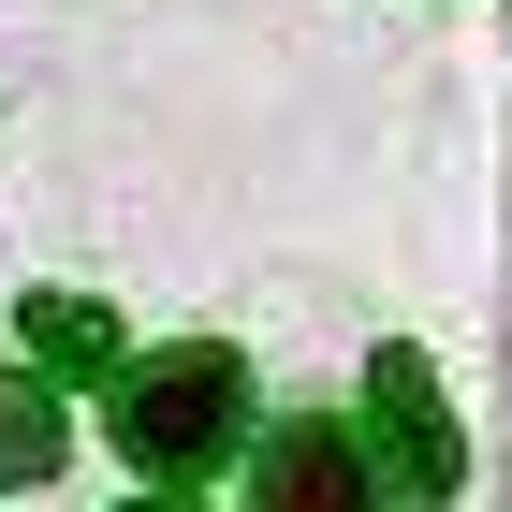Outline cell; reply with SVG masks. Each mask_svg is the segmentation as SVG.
I'll return each instance as SVG.
<instances>
[{
    "mask_svg": "<svg viewBox=\"0 0 512 512\" xmlns=\"http://www.w3.org/2000/svg\"><path fill=\"white\" fill-rule=\"evenodd\" d=\"M15 337H30V366H118V322L88 308V293H30V308H15Z\"/></svg>",
    "mask_w": 512,
    "mask_h": 512,
    "instance_id": "cell-5",
    "label": "cell"
},
{
    "mask_svg": "<svg viewBox=\"0 0 512 512\" xmlns=\"http://www.w3.org/2000/svg\"><path fill=\"white\" fill-rule=\"evenodd\" d=\"M103 425H118V454H132L147 483H205V469H220V454L249 439V366L220 352V337H176V352L118 366Z\"/></svg>",
    "mask_w": 512,
    "mask_h": 512,
    "instance_id": "cell-1",
    "label": "cell"
},
{
    "mask_svg": "<svg viewBox=\"0 0 512 512\" xmlns=\"http://www.w3.org/2000/svg\"><path fill=\"white\" fill-rule=\"evenodd\" d=\"M147 512H176V498H147Z\"/></svg>",
    "mask_w": 512,
    "mask_h": 512,
    "instance_id": "cell-6",
    "label": "cell"
},
{
    "mask_svg": "<svg viewBox=\"0 0 512 512\" xmlns=\"http://www.w3.org/2000/svg\"><path fill=\"white\" fill-rule=\"evenodd\" d=\"M59 454H74V425H59V395L15 366L0 381V498H30V483H59Z\"/></svg>",
    "mask_w": 512,
    "mask_h": 512,
    "instance_id": "cell-4",
    "label": "cell"
},
{
    "mask_svg": "<svg viewBox=\"0 0 512 512\" xmlns=\"http://www.w3.org/2000/svg\"><path fill=\"white\" fill-rule=\"evenodd\" d=\"M366 439H381L366 483H395V498H454V469H469V439H454V410H439V366L410 352V337L366 352Z\"/></svg>",
    "mask_w": 512,
    "mask_h": 512,
    "instance_id": "cell-2",
    "label": "cell"
},
{
    "mask_svg": "<svg viewBox=\"0 0 512 512\" xmlns=\"http://www.w3.org/2000/svg\"><path fill=\"white\" fill-rule=\"evenodd\" d=\"M249 512H381V483H366V454L337 425H278L264 469H249Z\"/></svg>",
    "mask_w": 512,
    "mask_h": 512,
    "instance_id": "cell-3",
    "label": "cell"
}]
</instances>
